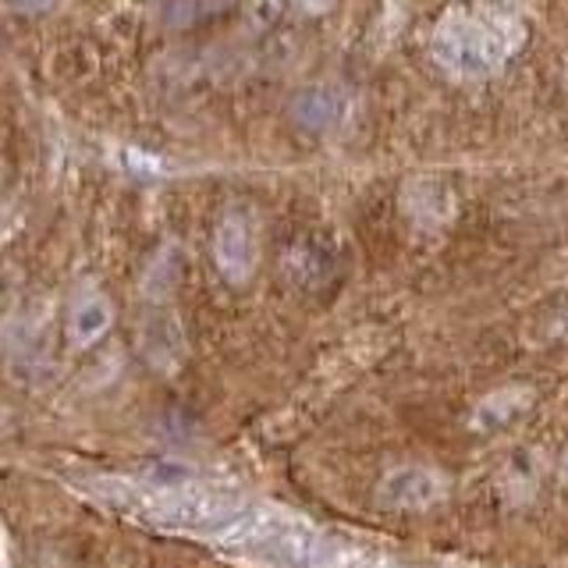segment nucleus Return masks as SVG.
Returning a JSON list of instances; mask_svg holds the SVG:
<instances>
[{
	"instance_id": "obj_1",
	"label": "nucleus",
	"mask_w": 568,
	"mask_h": 568,
	"mask_svg": "<svg viewBox=\"0 0 568 568\" xmlns=\"http://www.w3.org/2000/svg\"><path fill=\"white\" fill-rule=\"evenodd\" d=\"M526 43V18L515 0H476L448 8L430 32V58L462 82L494 79Z\"/></svg>"
},
{
	"instance_id": "obj_2",
	"label": "nucleus",
	"mask_w": 568,
	"mask_h": 568,
	"mask_svg": "<svg viewBox=\"0 0 568 568\" xmlns=\"http://www.w3.org/2000/svg\"><path fill=\"white\" fill-rule=\"evenodd\" d=\"M213 263L227 284H248L260 266V231L245 206H227L213 227Z\"/></svg>"
},
{
	"instance_id": "obj_3",
	"label": "nucleus",
	"mask_w": 568,
	"mask_h": 568,
	"mask_svg": "<svg viewBox=\"0 0 568 568\" xmlns=\"http://www.w3.org/2000/svg\"><path fill=\"white\" fill-rule=\"evenodd\" d=\"M118 306L114 298L100 288H79V295L71 298L68 316H64V337L75 352H85L100 345L106 334L114 331Z\"/></svg>"
},
{
	"instance_id": "obj_4",
	"label": "nucleus",
	"mask_w": 568,
	"mask_h": 568,
	"mask_svg": "<svg viewBox=\"0 0 568 568\" xmlns=\"http://www.w3.org/2000/svg\"><path fill=\"white\" fill-rule=\"evenodd\" d=\"M139 352L146 355V363L156 366L160 373H178L185 359V331L182 320H178L174 310L153 306V313H146V320L139 324Z\"/></svg>"
},
{
	"instance_id": "obj_5",
	"label": "nucleus",
	"mask_w": 568,
	"mask_h": 568,
	"mask_svg": "<svg viewBox=\"0 0 568 568\" xmlns=\"http://www.w3.org/2000/svg\"><path fill=\"white\" fill-rule=\"evenodd\" d=\"M444 497V484L434 469L423 466H398L381 479V505L395 511H419L430 508Z\"/></svg>"
},
{
	"instance_id": "obj_6",
	"label": "nucleus",
	"mask_w": 568,
	"mask_h": 568,
	"mask_svg": "<svg viewBox=\"0 0 568 568\" xmlns=\"http://www.w3.org/2000/svg\"><path fill=\"white\" fill-rule=\"evenodd\" d=\"M345 114H348V97L342 89L324 85V82L306 85L292 100V118L298 129H306V132H331L345 121Z\"/></svg>"
},
{
	"instance_id": "obj_7",
	"label": "nucleus",
	"mask_w": 568,
	"mask_h": 568,
	"mask_svg": "<svg viewBox=\"0 0 568 568\" xmlns=\"http://www.w3.org/2000/svg\"><path fill=\"white\" fill-rule=\"evenodd\" d=\"M185 277V256H182V245H164L156 248L150 256V263L142 266V277H139V292L150 306H164V302L174 298L178 284Z\"/></svg>"
},
{
	"instance_id": "obj_8",
	"label": "nucleus",
	"mask_w": 568,
	"mask_h": 568,
	"mask_svg": "<svg viewBox=\"0 0 568 568\" xmlns=\"http://www.w3.org/2000/svg\"><path fill=\"white\" fill-rule=\"evenodd\" d=\"M405 210L419 224H444L455 213V195L444 189L437 178H416L405 185Z\"/></svg>"
},
{
	"instance_id": "obj_9",
	"label": "nucleus",
	"mask_w": 568,
	"mask_h": 568,
	"mask_svg": "<svg viewBox=\"0 0 568 568\" xmlns=\"http://www.w3.org/2000/svg\"><path fill=\"white\" fill-rule=\"evenodd\" d=\"M529 405V390H497V395L484 398L476 408V430H497V426H505L515 413H523Z\"/></svg>"
},
{
	"instance_id": "obj_10",
	"label": "nucleus",
	"mask_w": 568,
	"mask_h": 568,
	"mask_svg": "<svg viewBox=\"0 0 568 568\" xmlns=\"http://www.w3.org/2000/svg\"><path fill=\"white\" fill-rule=\"evenodd\" d=\"M281 0H245V26L253 32H266L277 26L281 18Z\"/></svg>"
},
{
	"instance_id": "obj_11",
	"label": "nucleus",
	"mask_w": 568,
	"mask_h": 568,
	"mask_svg": "<svg viewBox=\"0 0 568 568\" xmlns=\"http://www.w3.org/2000/svg\"><path fill=\"white\" fill-rule=\"evenodd\" d=\"M18 284H22L18 271H11V266H0V327H4V320L11 316L14 302H18Z\"/></svg>"
},
{
	"instance_id": "obj_12",
	"label": "nucleus",
	"mask_w": 568,
	"mask_h": 568,
	"mask_svg": "<svg viewBox=\"0 0 568 568\" xmlns=\"http://www.w3.org/2000/svg\"><path fill=\"white\" fill-rule=\"evenodd\" d=\"M53 4H58V0H4V8H11L18 14H43Z\"/></svg>"
},
{
	"instance_id": "obj_13",
	"label": "nucleus",
	"mask_w": 568,
	"mask_h": 568,
	"mask_svg": "<svg viewBox=\"0 0 568 568\" xmlns=\"http://www.w3.org/2000/svg\"><path fill=\"white\" fill-rule=\"evenodd\" d=\"M292 4L302 11V14H313V18H320V14H327V11H334V4L337 0H292Z\"/></svg>"
},
{
	"instance_id": "obj_14",
	"label": "nucleus",
	"mask_w": 568,
	"mask_h": 568,
	"mask_svg": "<svg viewBox=\"0 0 568 568\" xmlns=\"http://www.w3.org/2000/svg\"><path fill=\"white\" fill-rule=\"evenodd\" d=\"M0 568H4V529H0Z\"/></svg>"
}]
</instances>
